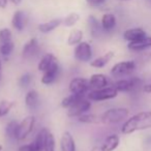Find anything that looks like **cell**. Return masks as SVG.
I'll return each instance as SVG.
<instances>
[{
  "label": "cell",
  "mask_w": 151,
  "mask_h": 151,
  "mask_svg": "<svg viewBox=\"0 0 151 151\" xmlns=\"http://www.w3.org/2000/svg\"><path fill=\"white\" fill-rule=\"evenodd\" d=\"M148 128H151V111H144L126 119L121 127V132L124 134H130Z\"/></svg>",
  "instance_id": "cell-1"
},
{
  "label": "cell",
  "mask_w": 151,
  "mask_h": 151,
  "mask_svg": "<svg viewBox=\"0 0 151 151\" xmlns=\"http://www.w3.org/2000/svg\"><path fill=\"white\" fill-rule=\"evenodd\" d=\"M129 112L126 108H112L101 115V123L114 124L124 121L128 118Z\"/></svg>",
  "instance_id": "cell-2"
},
{
  "label": "cell",
  "mask_w": 151,
  "mask_h": 151,
  "mask_svg": "<svg viewBox=\"0 0 151 151\" xmlns=\"http://www.w3.org/2000/svg\"><path fill=\"white\" fill-rule=\"evenodd\" d=\"M118 95V90L114 86H108L99 89L89 90L86 97L90 101H104L115 99Z\"/></svg>",
  "instance_id": "cell-3"
},
{
  "label": "cell",
  "mask_w": 151,
  "mask_h": 151,
  "mask_svg": "<svg viewBox=\"0 0 151 151\" xmlns=\"http://www.w3.org/2000/svg\"><path fill=\"white\" fill-rule=\"evenodd\" d=\"M92 47L89 42H81L76 46L73 50V56L76 60L79 62H89L92 59Z\"/></svg>",
  "instance_id": "cell-4"
},
{
  "label": "cell",
  "mask_w": 151,
  "mask_h": 151,
  "mask_svg": "<svg viewBox=\"0 0 151 151\" xmlns=\"http://www.w3.org/2000/svg\"><path fill=\"white\" fill-rule=\"evenodd\" d=\"M136 69V63L132 60L121 61L113 65L111 68V75L114 78H122L128 76Z\"/></svg>",
  "instance_id": "cell-5"
},
{
  "label": "cell",
  "mask_w": 151,
  "mask_h": 151,
  "mask_svg": "<svg viewBox=\"0 0 151 151\" xmlns=\"http://www.w3.org/2000/svg\"><path fill=\"white\" fill-rule=\"evenodd\" d=\"M35 117L33 115H29L25 117L21 122H19V127H18L17 140L22 141L26 139L33 130L35 126Z\"/></svg>",
  "instance_id": "cell-6"
},
{
  "label": "cell",
  "mask_w": 151,
  "mask_h": 151,
  "mask_svg": "<svg viewBox=\"0 0 151 151\" xmlns=\"http://www.w3.org/2000/svg\"><path fill=\"white\" fill-rule=\"evenodd\" d=\"M91 109V101L86 96L83 97L79 101L73 104L70 108L67 109V116L70 118L80 117L81 115L85 113H88V111Z\"/></svg>",
  "instance_id": "cell-7"
},
{
  "label": "cell",
  "mask_w": 151,
  "mask_h": 151,
  "mask_svg": "<svg viewBox=\"0 0 151 151\" xmlns=\"http://www.w3.org/2000/svg\"><path fill=\"white\" fill-rule=\"evenodd\" d=\"M90 84H89V80L85 78H81V77H77L73 78V80L69 82L68 85V90L70 93L73 94H85L88 93L90 90Z\"/></svg>",
  "instance_id": "cell-8"
},
{
  "label": "cell",
  "mask_w": 151,
  "mask_h": 151,
  "mask_svg": "<svg viewBox=\"0 0 151 151\" xmlns=\"http://www.w3.org/2000/svg\"><path fill=\"white\" fill-rule=\"evenodd\" d=\"M142 84V81L139 78L121 79L114 83L113 86L118 90V92H129L134 90Z\"/></svg>",
  "instance_id": "cell-9"
},
{
  "label": "cell",
  "mask_w": 151,
  "mask_h": 151,
  "mask_svg": "<svg viewBox=\"0 0 151 151\" xmlns=\"http://www.w3.org/2000/svg\"><path fill=\"white\" fill-rule=\"evenodd\" d=\"M40 42H38L37 38L33 37V38H30L24 45L23 49H22V55H23V57L25 59H31L34 58L40 53Z\"/></svg>",
  "instance_id": "cell-10"
},
{
  "label": "cell",
  "mask_w": 151,
  "mask_h": 151,
  "mask_svg": "<svg viewBox=\"0 0 151 151\" xmlns=\"http://www.w3.org/2000/svg\"><path fill=\"white\" fill-rule=\"evenodd\" d=\"M59 75V64L58 61L52 64L47 70L44 71L42 77V83L44 85H51L57 80Z\"/></svg>",
  "instance_id": "cell-11"
},
{
  "label": "cell",
  "mask_w": 151,
  "mask_h": 151,
  "mask_svg": "<svg viewBox=\"0 0 151 151\" xmlns=\"http://www.w3.org/2000/svg\"><path fill=\"white\" fill-rule=\"evenodd\" d=\"M28 22V17L25 12L17 11L13 15L12 18V25L18 31H23L24 28L26 27V24Z\"/></svg>",
  "instance_id": "cell-12"
},
{
  "label": "cell",
  "mask_w": 151,
  "mask_h": 151,
  "mask_svg": "<svg viewBox=\"0 0 151 151\" xmlns=\"http://www.w3.org/2000/svg\"><path fill=\"white\" fill-rule=\"evenodd\" d=\"M90 87L93 89H99L110 86V80L104 73H93L89 79Z\"/></svg>",
  "instance_id": "cell-13"
},
{
  "label": "cell",
  "mask_w": 151,
  "mask_h": 151,
  "mask_svg": "<svg viewBox=\"0 0 151 151\" xmlns=\"http://www.w3.org/2000/svg\"><path fill=\"white\" fill-rule=\"evenodd\" d=\"M61 151H76V142L73 134L69 132H64L60 139Z\"/></svg>",
  "instance_id": "cell-14"
},
{
  "label": "cell",
  "mask_w": 151,
  "mask_h": 151,
  "mask_svg": "<svg viewBox=\"0 0 151 151\" xmlns=\"http://www.w3.org/2000/svg\"><path fill=\"white\" fill-rule=\"evenodd\" d=\"M151 47V37L150 36H145V37L141 38V40H134V42H128L127 48L130 51H134V52H139V51H144L146 49Z\"/></svg>",
  "instance_id": "cell-15"
},
{
  "label": "cell",
  "mask_w": 151,
  "mask_h": 151,
  "mask_svg": "<svg viewBox=\"0 0 151 151\" xmlns=\"http://www.w3.org/2000/svg\"><path fill=\"white\" fill-rule=\"evenodd\" d=\"M25 105L28 109L30 110H36L40 106V95L38 92L34 89L29 90L26 93L25 96Z\"/></svg>",
  "instance_id": "cell-16"
},
{
  "label": "cell",
  "mask_w": 151,
  "mask_h": 151,
  "mask_svg": "<svg viewBox=\"0 0 151 151\" xmlns=\"http://www.w3.org/2000/svg\"><path fill=\"white\" fill-rule=\"evenodd\" d=\"M113 57H114V52L110 51V52L105 53V54L101 55V56L91 60L90 65L92 67H94V68H103V67H105L106 65L113 59Z\"/></svg>",
  "instance_id": "cell-17"
},
{
  "label": "cell",
  "mask_w": 151,
  "mask_h": 151,
  "mask_svg": "<svg viewBox=\"0 0 151 151\" xmlns=\"http://www.w3.org/2000/svg\"><path fill=\"white\" fill-rule=\"evenodd\" d=\"M145 36H146V32L142 28H132V29L125 30L123 33V38L129 42L141 40Z\"/></svg>",
  "instance_id": "cell-18"
},
{
  "label": "cell",
  "mask_w": 151,
  "mask_h": 151,
  "mask_svg": "<svg viewBox=\"0 0 151 151\" xmlns=\"http://www.w3.org/2000/svg\"><path fill=\"white\" fill-rule=\"evenodd\" d=\"M56 61H58V60H57V58L55 57L54 54H52V53H47V54H45L44 56L40 58V60L38 61L37 69L40 71L44 73V71L47 70L51 65L54 64Z\"/></svg>",
  "instance_id": "cell-19"
},
{
  "label": "cell",
  "mask_w": 151,
  "mask_h": 151,
  "mask_svg": "<svg viewBox=\"0 0 151 151\" xmlns=\"http://www.w3.org/2000/svg\"><path fill=\"white\" fill-rule=\"evenodd\" d=\"M87 23H88L89 31H90V34L92 35V37H99L101 30H103L101 24L99 23V20L93 15H90L88 17V19H87Z\"/></svg>",
  "instance_id": "cell-20"
},
{
  "label": "cell",
  "mask_w": 151,
  "mask_h": 151,
  "mask_svg": "<svg viewBox=\"0 0 151 151\" xmlns=\"http://www.w3.org/2000/svg\"><path fill=\"white\" fill-rule=\"evenodd\" d=\"M61 24H62L61 19H53L48 22H45V23H40L38 25V30L42 33H49V32H52L53 30L58 28Z\"/></svg>",
  "instance_id": "cell-21"
},
{
  "label": "cell",
  "mask_w": 151,
  "mask_h": 151,
  "mask_svg": "<svg viewBox=\"0 0 151 151\" xmlns=\"http://www.w3.org/2000/svg\"><path fill=\"white\" fill-rule=\"evenodd\" d=\"M101 24L104 31H112L116 26V17L113 14H105L101 18Z\"/></svg>",
  "instance_id": "cell-22"
},
{
  "label": "cell",
  "mask_w": 151,
  "mask_h": 151,
  "mask_svg": "<svg viewBox=\"0 0 151 151\" xmlns=\"http://www.w3.org/2000/svg\"><path fill=\"white\" fill-rule=\"evenodd\" d=\"M120 143V139L117 134H110L106 138V140L104 141L103 147L106 151H114L118 146H119Z\"/></svg>",
  "instance_id": "cell-23"
},
{
  "label": "cell",
  "mask_w": 151,
  "mask_h": 151,
  "mask_svg": "<svg viewBox=\"0 0 151 151\" xmlns=\"http://www.w3.org/2000/svg\"><path fill=\"white\" fill-rule=\"evenodd\" d=\"M83 31L80 29H73L68 34L67 37V45L68 46H77L78 44H80L81 42H83Z\"/></svg>",
  "instance_id": "cell-24"
},
{
  "label": "cell",
  "mask_w": 151,
  "mask_h": 151,
  "mask_svg": "<svg viewBox=\"0 0 151 151\" xmlns=\"http://www.w3.org/2000/svg\"><path fill=\"white\" fill-rule=\"evenodd\" d=\"M85 96H86L85 94H73V93H70V94L65 96L61 101V107L64 108V109H68L73 104H76L77 101H79L80 99H82Z\"/></svg>",
  "instance_id": "cell-25"
},
{
  "label": "cell",
  "mask_w": 151,
  "mask_h": 151,
  "mask_svg": "<svg viewBox=\"0 0 151 151\" xmlns=\"http://www.w3.org/2000/svg\"><path fill=\"white\" fill-rule=\"evenodd\" d=\"M78 121L80 123L85 124H99L101 123V116L94 115V114L85 113L83 115H81L80 117H78Z\"/></svg>",
  "instance_id": "cell-26"
},
{
  "label": "cell",
  "mask_w": 151,
  "mask_h": 151,
  "mask_svg": "<svg viewBox=\"0 0 151 151\" xmlns=\"http://www.w3.org/2000/svg\"><path fill=\"white\" fill-rule=\"evenodd\" d=\"M18 127H19V122L16 120H12L5 126V134L9 139L12 140H17Z\"/></svg>",
  "instance_id": "cell-27"
},
{
  "label": "cell",
  "mask_w": 151,
  "mask_h": 151,
  "mask_svg": "<svg viewBox=\"0 0 151 151\" xmlns=\"http://www.w3.org/2000/svg\"><path fill=\"white\" fill-rule=\"evenodd\" d=\"M56 148V141H55V137L53 136L52 132L49 130L48 134H47L46 140H45L44 148L42 151H55Z\"/></svg>",
  "instance_id": "cell-28"
},
{
  "label": "cell",
  "mask_w": 151,
  "mask_h": 151,
  "mask_svg": "<svg viewBox=\"0 0 151 151\" xmlns=\"http://www.w3.org/2000/svg\"><path fill=\"white\" fill-rule=\"evenodd\" d=\"M80 20V16L78 13H70L62 20V24L65 27H73Z\"/></svg>",
  "instance_id": "cell-29"
},
{
  "label": "cell",
  "mask_w": 151,
  "mask_h": 151,
  "mask_svg": "<svg viewBox=\"0 0 151 151\" xmlns=\"http://www.w3.org/2000/svg\"><path fill=\"white\" fill-rule=\"evenodd\" d=\"M14 49H15V44H14L13 40L0 44V54H1V56L4 57V58H7L13 53Z\"/></svg>",
  "instance_id": "cell-30"
},
{
  "label": "cell",
  "mask_w": 151,
  "mask_h": 151,
  "mask_svg": "<svg viewBox=\"0 0 151 151\" xmlns=\"http://www.w3.org/2000/svg\"><path fill=\"white\" fill-rule=\"evenodd\" d=\"M15 106V103L11 101H0V118L4 117L11 112L13 107Z\"/></svg>",
  "instance_id": "cell-31"
},
{
  "label": "cell",
  "mask_w": 151,
  "mask_h": 151,
  "mask_svg": "<svg viewBox=\"0 0 151 151\" xmlns=\"http://www.w3.org/2000/svg\"><path fill=\"white\" fill-rule=\"evenodd\" d=\"M13 40V34L9 28H2L0 30V44Z\"/></svg>",
  "instance_id": "cell-32"
},
{
  "label": "cell",
  "mask_w": 151,
  "mask_h": 151,
  "mask_svg": "<svg viewBox=\"0 0 151 151\" xmlns=\"http://www.w3.org/2000/svg\"><path fill=\"white\" fill-rule=\"evenodd\" d=\"M31 81H32V76L29 73H26L21 76V78L19 80V85L22 88H26V87H28L30 85Z\"/></svg>",
  "instance_id": "cell-33"
},
{
  "label": "cell",
  "mask_w": 151,
  "mask_h": 151,
  "mask_svg": "<svg viewBox=\"0 0 151 151\" xmlns=\"http://www.w3.org/2000/svg\"><path fill=\"white\" fill-rule=\"evenodd\" d=\"M18 151H40V150L37 145H36V143L33 141V142L28 143V144L21 145V146L18 148Z\"/></svg>",
  "instance_id": "cell-34"
},
{
  "label": "cell",
  "mask_w": 151,
  "mask_h": 151,
  "mask_svg": "<svg viewBox=\"0 0 151 151\" xmlns=\"http://www.w3.org/2000/svg\"><path fill=\"white\" fill-rule=\"evenodd\" d=\"M106 0H86V2L90 6H99L103 3H105Z\"/></svg>",
  "instance_id": "cell-35"
},
{
  "label": "cell",
  "mask_w": 151,
  "mask_h": 151,
  "mask_svg": "<svg viewBox=\"0 0 151 151\" xmlns=\"http://www.w3.org/2000/svg\"><path fill=\"white\" fill-rule=\"evenodd\" d=\"M143 90L146 93H151V83L150 84H145L143 86Z\"/></svg>",
  "instance_id": "cell-36"
},
{
  "label": "cell",
  "mask_w": 151,
  "mask_h": 151,
  "mask_svg": "<svg viewBox=\"0 0 151 151\" xmlns=\"http://www.w3.org/2000/svg\"><path fill=\"white\" fill-rule=\"evenodd\" d=\"M9 0H0V9H5L7 6Z\"/></svg>",
  "instance_id": "cell-37"
},
{
  "label": "cell",
  "mask_w": 151,
  "mask_h": 151,
  "mask_svg": "<svg viewBox=\"0 0 151 151\" xmlns=\"http://www.w3.org/2000/svg\"><path fill=\"white\" fill-rule=\"evenodd\" d=\"M91 151H106V150L104 149L103 145H101V146H94L91 149Z\"/></svg>",
  "instance_id": "cell-38"
},
{
  "label": "cell",
  "mask_w": 151,
  "mask_h": 151,
  "mask_svg": "<svg viewBox=\"0 0 151 151\" xmlns=\"http://www.w3.org/2000/svg\"><path fill=\"white\" fill-rule=\"evenodd\" d=\"M9 1H11L12 3H14L15 5H19L20 3L22 2V0H9Z\"/></svg>",
  "instance_id": "cell-39"
},
{
  "label": "cell",
  "mask_w": 151,
  "mask_h": 151,
  "mask_svg": "<svg viewBox=\"0 0 151 151\" xmlns=\"http://www.w3.org/2000/svg\"><path fill=\"white\" fill-rule=\"evenodd\" d=\"M1 69H2V63H1V60H0V78H1Z\"/></svg>",
  "instance_id": "cell-40"
},
{
  "label": "cell",
  "mask_w": 151,
  "mask_h": 151,
  "mask_svg": "<svg viewBox=\"0 0 151 151\" xmlns=\"http://www.w3.org/2000/svg\"><path fill=\"white\" fill-rule=\"evenodd\" d=\"M0 151H2V145L0 144Z\"/></svg>",
  "instance_id": "cell-41"
},
{
  "label": "cell",
  "mask_w": 151,
  "mask_h": 151,
  "mask_svg": "<svg viewBox=\"0 0 151 151\" xmlns=\"http://www.w3.org/2000/svg\"><path fill=\"white\" fill-rule=\"evenodd\" d=\"M122 1H127V0H122Z\"/></svg>",
  "instance_id": "cell-42"
}]
</instances>
